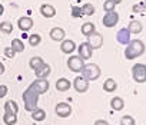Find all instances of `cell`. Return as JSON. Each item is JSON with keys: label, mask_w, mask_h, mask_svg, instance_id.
Listing matches in <instances>:
<instances>
[{"label": "cell", "mask_w": 146, "mask_h": 125, "mask_svg": "<svg viewBox=\"0 0 146 125\" xmlns=\"http://www.w3.org/2000/svg\"><path fill=\"white\" fill-rule=\"evenodd\" d=\"M54 112L60 118H67L72 114V106L69 104H66V102H59L56 105V108H54Z\"/></svg>", "instance_id": "ba28073f"}, {"label": "cell", "mask_w": 146, "mask_h": 125, "mask_svg": "<svg viewBox=\"0 0 146 125\" xmlns=\"http://www.w3.org/2000/svg\"><path fill=\"white\" fill-rule=\"evenodd\" d=\"M0 30H2L3 33L10 35L13 32V25L10 22H2V23H0Z\"/></svg>", "instance_id": "f1b7e54d"}, {"label": "cell", "mask_w": 146, "mask_h": 125, "mask_svg": "<svg viewBox=\"0 0 146 125\" xmlns=\"http://www.w3.org/2000/svg\"><path fill=\"white\" fill-rule=\"evenodd\" d=\"M60 49H62V52H63V53H66V55H70V53H73V52H75L78 47H76V43L73 42V40L64 39V40H62Z\"/></svg>", "instance_id": "4fadbf2b"}, {"label": "cell", "mask_w": 146, "mask_h": 125, "mask_svg": "<svg viewBox=\"0 0 146 125\" xmlns=\"http://www.w3.org/2000/svg\"><path fill=\"white\" fill-rule=\"evenodd\" d=\"M145 43L142 42V40H139V39H133V40H130L127 45H126V47H125V57L127 59V60H132V59H136V57H139V56H142L143 53H145Z\"/></svg>", "instance_id": "6da1fadb"}, {"label": "cell", "mask_w": 146, "mask_h": 125, "mask_svg": "<svg viewBox=\"0 0 146 125\" xmlns=\"http://www.w3.org/2000/svg\"><path fill=\"white\" fill-rule=\"evenodd\" d=\"M73 86H75V89L79 94H83L89 89V81L85 79L83 76H78V78H75V81H73Z\"/></svg>", "instance_id": "30bf717a"}, {"label": "cell", "mask_w": 146, "mask_h": 125, "mask_svg": "<svg viewBox=\"0 0 146 125\" xmlns=\"http://www.w3.org/2000/svg\"><path fill=\"white\" fill-rule=\"evenodd\" d=\"M40 42H42V36L40 35L35 33V35L29 36V45L30 46H37V45H40Z\"/></svg>", "instance_id": "f546056e"}, {"label": "cell", "mask_w": 146, "mask_h": 125, "mask_svg": "<svg viewBox=\"0 0 146 125\" xmlns=\"http://www.w3.org/2000/svg\"><path fill=\"white\" fill-rule=\"evenodd\" d=\"M110 105H112V108H113L115 111H122V109L125 108V102H123V99H122V98H119V96L112 98Z\"/></svg>", "instance_id": "44dd1931"}, {"label": "cell", "mask_w": 146, "mask_h": 125, "mask_svg": "<svg viewBox=\"0 0 146 125\" xmlns=\"http://www.w3.org/2000/svg\"><path fill=\"white\" fill-rule=\"evenodd\" d=\"M3 12H5V7H3V5H0V16L3 15Z\"/></svg>", "instance_id": "f35d334b"}, {"label": "cell", "mask_w": 146, "mask_h": 125, "mask_svg": "<svg viewBox=\"0 0 146 125\" xmlns=\"http://www.w3.org/2000/svg\"><path fill=\"white\" fill-rule=\"evenodd\" d=\"M132 76H133L135 82H137V84L146 82V65H143V64L133 65V68H132Z\"/></svg>", "instance_id": "277c9868"}, {"label": "cell", "mask_w": 146, "mask_h": 125, "mask_svg": "<svg viewBox=\"0 0 146 125\" xmlns=\"http://www.w3.org/2000/svg\"><path fill=\"white\" fill-rule=\"evenodd\" d=\"M40 13L44 16V17H53L56 15V9L52 6V5H42L40 6Z\"/></svg>", "instance_id": "ac0fdd59"}, {"label": "cell", "mask_w": 146, "mask_h": 125, "mask_svg": "<svg viewBox=\"0 0 146 125\" xmlns=\"http://www.w3.org/2000/svg\"><path fill=\"white\" fill-rule=\"evenodd\" d=\"M88 43L92 49H100L103 45V36L98 32H93L92 35L88 36Z\"/></svg>", "instance_id": "8992f818"}, {"label": "cell", "mask_w": 146, "mask_h": 125, "mask_svg": "<svg viewBox=\"0 0 146 125\" xmlns=\"http://www.w3.org/2000/svg\"><path fill=\"white\" fill-rule=\"evenodd\" d=\"M17 26H19V29H20V30L27 32V30H30V29L33 27V20H32L30 17L23 16V17H20V19L17 20Z\"/></svg>", "instance_id": "5bb4252c"}, {"label": "cell", "mask_w": 146, "mask_h": 125, "mask_svg": "<svg viewBox=\"0 0 146 125\" xmlns=\"http://www.w3.org/2000/svg\"><path fill=\"white\" fill-rule=\"evenodd\" d=\"M30 85L37 91L39 95H40V94H44V92L49 89V81H47L46 78H36V81L32 82Z\"/></svg>", "instance_id": "9c48e42d"}, {"label": "cell", "mask_w": 146, "mask_h": 125, "mask_svg": "<svg viewBox=\"0 0 146 125\" xmlns=\"http://www.w3.org/2000/svg\"><path fill=\"white\" fill-rule=\"evenodd\" d=\"M116 88H117V85H116L115 79H112V78L106 79V81H105V84H103V89H105L106 92H115V91H116Z\"/></svg>", "instance_id": "603a6c76"}, {"label": "cell", "mask_w": 146, "mask_h": 125, "mask_svg": "<svg viewBox=\"0 0 146 125\" xmlns=\"http://www.w3.org/2000/svg\"><path fill=\"white\" fill-rule=\"evenodd\" d=\"M116 40H117V43H120V45H127V43L130 42V32L127 30V27H123V29H120V30L117 32Z\"/></svg>", "instance_id": "7c38bea8"}, {"label": "cell", "mask_w": 146, "mask_h": 125, "mask_svg": "<svg viewBox=\"0 0 146 125\" xmlns=\"http://www.w3.org/2000/svg\"><path fill=\"white\" fill-rule=\"evenodd\" d=\"M145 5H146V0H145Z\"/></svg>", "instance_id": "60d3db41"}, {"label": "cell", "mask_w": 146, "mask_h": 125, "mask_svg": "<svg viewBox=\"0 0 146 125\" xmlns=\"http://www.w3.org/2000/svg\"><path fill=\"white\" fill-rule=\"evenodd\" d=\"M115 6H116V3L113 2V0H106V2L103 3V9H105L106 13L108 12H113L115 10Z\"/></svg>", "instance_id": "4dcf8cb0"}, {"label": "cell", "mask_w": 146, "mask_h": 125, "mask_svg": "<svg viewBox=\"0 0 146 125\" xmlns=\"http://www.w3.org/2000/svg\"><path fill=\"white\" fill-rule=\"evenodd\" d=\"M12 47H13V50H15L16 53L25 50V45H23V42H22L20 39H13V40H12Z\"/></svg>", "instance_id": "4316f807"}, {"label": "cell", "mask_w": 146, "mask_h": 125, "mask_svg": "<svg viewBox=\"0 0 146 125\" xmlns=\"http://www.w3.org/2000/svg\"><path fill=\"white\" fill-rule=\"evenodd\" d=\"M127 30H129L130 33H135V35H137V33H140V32L143 30V25H142L140 22H137V20H132V22L129 23V27H127Z\"/></svg>", "instance_id": "d6986e66"}, {"label": "cell", "mask_w": 146, "mask_h": 125, "mask_svg": "<svg viewBox=\"0 0 146 125\" xmlns=\"http://www.w3.org/2000/svg\"><path fill=\"white\" fill-rule=\"evenodd\" d=\"M80 72H82V76L88 81H96L102 75V71L96 64H85Z\"/></svg>", "instance_id": "3957f363"}, {"label": "cell", "mask_w": 146, "mask_h": 125, "mask_svg": "<svg viewBox=\"0 0 146 125\" xmlns=\"http://www.w3.org/2000/svg\"><path fill=\"white\" fill-rule=\"evenodd\" d=\"M113 2H115L116 5H119V3H122V2H123V0H113Z\"/></svg>", "instance_id": "ab89813d"}, {"label": "cell", "mask_w": 146, "mask_h": 125, "mask_svg": "<svg viewBox=\"0 0 146 125\" xmlns=\"http://www.w3.org/2000/svg\"><path fill=\"white\" fill-rule=\"evenodd\" d=\"M78 52H79V56H80L83 60H86V59H90V57H92V52H93V49L89 46L88 42H83V43L79 45Z\"/></svg>", "instance_id": "8fae6325"}, {"label": "cell", "mask_w": 146, "mask_h": 125, "mask_svg": "<svg viewBox=\"0 0 146 125\" xmlns=\"http://www.w3.org/2000/svg\"><path fill=\"white\" fill-rule=\"evenodd\" d=\"M50 72H52V68H50L47 64H43L40 68H37V69L35 71L36 78H47V76L50 75Z\"/></svg>", "instance_id": "2e32d148"}, {"label": "cell", "mask_w": 146, "mask_h": 125, "mask_svg": "<svg viewBox=\"0 0 146 125\" xmlns=\"http://www.w3.org/2000/svg\"><path fill=\"white\" fill-rule=\"evenodd\" d=\"M5 112H10V114H16L19 112V105L16 101H7L5 104Z\"/></svg>", "instance_id": "ffe728a7"}, {"label": "cell", "mask_w": 146, "mask_h": 125, "mask_svg": "<svg viewBox=\"0 0 146 125\" xmlns=\"http://www.w3.org/2000/svg\"><path fill=\"white\" fill-rule=\"evenodd\" d=\"M72 16L73 17H82L83 16V13H82V7H79V6H72Z\"/></svg>", "instance_id": "d6a6232c"}, {"label": "cell", "mask_w": 146, "mask_h": 125, "mask_svg": "<svg viewBox=\"0 0 146 125\" xmlns=\"http://www.w3.org/2000/svg\"><path fill=\"white\" fill-rule=\"evenodd\" d=\"M82 13L86 15V16H92V15L95 13V6H93L92 3H85V5L82 6Z\"/></svg>", "instance_id": "83f0119b"}, {"label": "cell", "mask_w": 146, "mask_h": 125, "mask_svg": "<svg viewBox=\"0 0 146 125\" xmlns=\"http://www.w3.org/2000/svg\"><path fill=\"white\" fill-rule=\"evenodd\" d=\"M145 9H146V5H145V3H139V5H135V6H133V12H136V13L145 12Z\"/></svg>", "instance_id": "e575fe53"}, {"label": "cell", "mask_w": 146, "mask_h": 125, "mask_svg": "<svg viewBox=\"0 0 146 125\" xmlns=\"http://www.w3.org/2000/svg\"><path fill=\"white\" fill-rule=\"evenodd\" d=\"M23 102H25V108H26V111H35L36 108H37V102H39V94H37V91L30 85L25 92H23Z\"/></svg>", "instance_id": "7a4b0ae2"}, {"label": "cell", "mask_w": 146, "mask_h": 125, "mask_svg": "<svg viewBox=\"0 0 146 125\" xmlns=\"http://www.w3.org/2000/svg\"><path fill=\"white\" fill-rule=\"evenodd\" d=\"M102 22H103L105 27H113V26H116L117 22H119V15H117L115 10H113V12H108V13L103 16Z\"/></svg>", "instance_id": "52a82bcc"}, {"label": "cell", "mask_w": 146, "mask_h": 125, "mask_svg": "<svg viewBox=\"0 0 146 125\" xmlns=\"http://www.w3.org/2000/svg\"><path fill=\"white\" fill-rule=\"evenodd\" d=\"M120 125H135V119L130 115H125L120 119Z\"/></svg>", "instance_id": "1f68e13d"}, {"label": "cell", "mask_w": 146, "mask_h": 125, "mask_svg": "<svg viewBox=\"0 0 146 125\" xmlns=\"http://www.w3.org/2000/svg\"><path fill=\"white\" fill-rule=\"evenodd\" d=\"M7 92H9V89H7L6 85H0V99H2L3 96H6Z\"/></svg>", "instance_id": "d590c367"}, {"label": "cell", "mask_w": 146, "mask_h": 125, "mask_svg": "<svg viewBox=\"0 0 146 125\" xmlns=\"http://www.w3.org/2000/svg\"><path fill=\"white\" fill-rule=\"evenodd\" d=\"M95 125H109L106 121H103V119H98L96 122H95Z\"/></svg>", "instance_id": "8d00e7d4"}, {"label": "cell", "mask_w": 146, "mask_h": 125, "mask_svg": "<svg viewBox=\"0 0 146 125\" xmlns=\"http://www.w3.org/2000/svg\"><path fill=\"white\" fill-rule=\"evenodd\" d=\"M83 65H85V62H83V59H82L79 55H78V56L72 55V56L67 59V68H69L72 72H80L82 68H83Z\"/></svg>", "instance_id": "5b68a950"}, {"label": "cell", "mask_w": 146, "mask_h": 125, "mask_svg": "<svg viewBox=\"0 0 146 125\" xmlns=\"http://www.w3.org/2000/svg\"><path fill=\"white\" fill-rule=\"evenodd\" d=\"M82 33L85 35V36H89V35H92L93 32H96V27H95V23H92V22H88V23H85V25H82Z\"/></svg>", "instance_id": "7402d4cb"}, {"label": "cell", "mask_w": 146, "mask_h": 125, "mask_svg": "<svg viewBox=\"0 0 146 125\" xmlns=\"http://www.w3.org/2000/svg\"><path fill=\"white\" fill-rule=\"evenodd\" d=\"M32 118H33L35 121H44V118H46V112H44V109L36 108L35 111H32Z\"/></svg>", "instance_id": "484cf974"}, {"label": "cell", "mask_w": 146, "mask_h": 125, "mask_svg": "<svg viewBox=\"0 0 146 125\" xmlns=\"http://www.w3.org/2000/svg\"><path fill=\"white\" fill-rule=\"evenodd\" d=\"M5 55H6L9 59H13V57H15V55H16V52H15V50H13V47L10 46V47H6V49H5Z\"/></svg>", "instance_id": "836d02e7"}, {"label": "cell", "mask_w": 146, "mask_h": 125, "mask_svg": "<svg viewBox=\"0 0 146 125\" xmlns=\"http://www.w3.org/2000/svg\"><path fill=\"white\" fill-rule=\"evenodd\" d=\"M64 36H66V33H64V30H63L62 27H53V29L50 30V39L54 40V42H62V40H64Z\"/></svg>", "instance_id": "9a60e30c"}, {"label": "cell", "mask_w": 146, "mask_h": 125, "mask_svg": "<svg viewBox=\"0 0 146 125\" xmlns=\"http://www.w3.org/2000/svg\"><path fill=\"white\" fill-rule=\"evenodd\" d=\"M3 121H5L6 125H15L17 122V115L16 114H10V112H5Z\"/></svg>", "instance_id": "cb8c5ba5"}, {"label": "cell", "mask_w": 146, "mask_h": 125, "mask_svg": "<svg viewBox=\"0 0 146 125\" xmlns=\"http://www.w3.org/2000/svg\"><path fill=\"white\" fill-rule=\"evenodd\" d=\"M44 64V62H43V59L40 57V56H33L32 59H30V62H29V66L32 68V69H37V68H40L42 65Z\"/></svg>", "instance_id": "d4e9b609"}, {"label": "cell", "mask_w": 146, "mask_h": 125, "mask_svg": "<svg viewBox=\"0 0 146 125\" xmlns=\"http://www.w3.org/2000/svg\"><path fill=\"white\" fill-rule=\"evenodd\" d=\"M3 74H5V65L0 62V75H3Z\"/></svg>", "instance_id": "74e56055"}, {"label": "cell", "mask_w": 146, "mask_h": 125, "mask_svg": "<svg viewBox=\"0 0 146 125\" xmlns=\"http://www.w3.org/2000/svg\"><path fill=\"white\" fill-rule=\"evenodd\" d=\"M70 86H72V84H70V81L66 79V78H60V79L56 81V89H57L59 92H66Z\"/></svg>", "instance_id": "e0dca14e"}]
</instances>
